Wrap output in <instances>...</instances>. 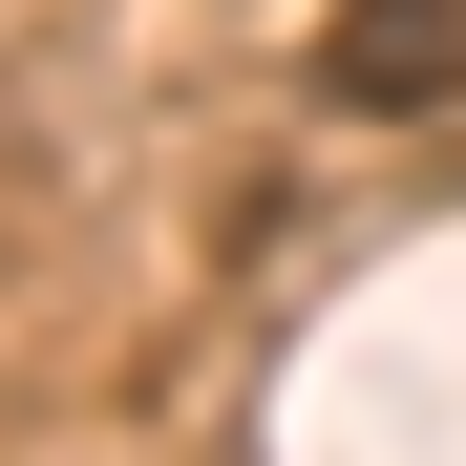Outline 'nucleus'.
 I'll return each instance as SVG.
<instances>
[{
  "mask_svg": "<svg viewBox=\"0 0 466 466\" xmlns=\"http://www.w3.org/2000/svg\"><path fill=\"white\" fill-rule=\"evenodd\" d=\"M319 106H360V127L466 106V0H339L319 22Z\"/></svg>",
  "mask_w": 466,
  "mask_h": 466,
  "instance_id": "nucleus-1",
  "label": "nucleus"
}]
</instances>
